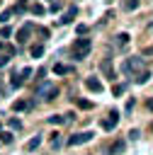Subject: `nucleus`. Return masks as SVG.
I'll return each instance as SVG.
<instances>
[{
	"instance_id": "1",
	"label": "nucleus",
	"mask_w": 153,
	"mask_h": 155,
	"mask_svg": "<svg viewBox=\"0 0 153 155\" xmlns=\"http://www.w3.org/2000/svg\"><path fill=\"white\" fill-rule=\"evenodd\" d=\"M90 48H92L90 39H75V44L70 46V58H75V61H83V58L90 53Z\"/></svg>"
},
{
	"instance_id": "2",
	"label": "nucleus",
	"mask_w": 153,
	"mask_h": 155,
	"mask_svg": "<svg viewBox=\"0 0 153 155\" xmlns=\"http://www.w3.org/2000/svg\"><path fill=\"white\" fill-rule=\"evenodd\" d=\"M143 65V61L138 58V56H131V58H126L124 61V65H121V70H124V75H131L136 68H141Z\"/></svg>"
},
{
	"instance_id": "3",
	"label": "nucleus",
	"mask_w": 153,
	"mask_h": 155,
	"mask_svg": "<svg viewBox=\"0 0 153 155\" xmlns=\"http://www.w3.org/2000/svg\"><path fill=\"white\" fill-rule=\"evenodd\" d=\"M56 94H58V87L56 85H49V87H39L36 90V97H41V99H46V102H51V99H56Z\"/></svg>"
},
{
	"instance_id": "4",
	"label": "nucleus",
	"mask_w": 153,
	"mask_h": 155,
	"mask_svg": "<svg viewBox=\"0 0 153 155\" xmlns=\"http://www.w3.org/2000/svg\"><path fill=\"white\" fill-rule=\"evenodd\" d=\"M92 136H95L92 131H80V133H73V136L68 138V145H83V143H87Z\"/></svg>"
},
{
	"instance_id": "5",
	"label": "nucleus",
	"mask_w": 153,
	"mask_h": 155,
	"mask_svg": "<svg viewBox=\"0 0 153 155\" xmlns=\"http://www.w3.org/2000/svg\"><path fill=\"white\" fill-rule=\"evenodd\" d=\"M117 124H119V114H117V111H109V116L102 119V128H104V131H114Z\"/></svg>"
},
{
	"instance_id": "6",
	"label": "nucleus",
	"mask_w": 153,
	"mask_h": 155,
	"mask_svg": "<svg viewBox=\"0 0 153 155\" xmlns=\"http://www.w3.org/2000/svg\"><path fill=\"white\" fill-rule=\"evenodd\" d=\"M85 87H87L90 92H102V90H104V85H102L97 78H85Z\"/></svg>"
},
{
	"instance_id": "7",
	"label": "nucleus",
	"mask_w": 153,
	"mask_h": 155,
	"mask_svg": "<svg viewBox=\"0 0 153 155\" xmlns=\"http://www.w3.org/2000/svg\"><path fill=\"white\" fill-rule=\"evenodd\" d=\"M73 119V114H68V116H61V114H53V116H49V124H53V126H61V124H68Z\"/></svg>"
},
{
	"instance_id": "8",
	"label": "nucleus",
	"mask_w": 153,
	"mask_h": 155,
	"mask_svg": "<svg viewBox=\"0 0 153 155\" xmlns=\"http://www.w3.org/2000/svg\"><path fill=\"white\" fill-rule=\"evenodd\" d=\"M124 148H126L124 140H114V143L107 148V153H109V155H119V153H124Z\"/></svg>"
},
{
	"instance_id": "9",
	"label": "nucleus",
	"mask_w": 153,
	"mask_h": 155,
	"mask_svg": "<svg viewBox=\"0 0 153 155\" xmlns=\"http://www.w3.org/2000/svg\"><path fill=\"white\" fill-rule=\"evenodd\" d=\"M75 15H78V10H75V7H68V12H66V15H63V17L58 19V24H70Z\"/></svg>"
},
{
	"instance_id": "10",
	"label": "nucleus",
	"mask_w": 153,
	"mask_h": 155,
	"mask_svg": "<svg viewBox=\"0 0 153 155\" xmlns=\"http://www.w3.org/2000/svg\"><path fill=\"white\" fill-rule=\"evenodd\" d=\"M29 31H32V24H24V27L17 31V41H19V44H24V41L29 39Z\"/></svg>"
},
{
	"instance_id": "11",
	"label": "nucleus",
	"mask_w": 153,
	"mask_h": 155,
	"mask_svg": "<svg viewBox=\"0 0 153 155\" xmlns=\"http://www.w3.org/2000/svg\"><path fill=\"white\" fill-rule=\"evenodd\" d=\"M136 85H143V82H148L151 80V70H141V73H136Z\"/></svg>"
},
{
	"instance_id": "12",
	"label": "nucleus",
	"mask_w": 153,
	"mask_h": 155,
	"mask_svg": "<svg viewBox=\"0 0 153 155\" xmlns=\"http://www.w3.org/2000/svg\"><path fill=\"white\" fill-rule=\"evenodd\" d=\"M102 70H104V75H107L109 80L114 78V70H112V61H109V58H104V61H102Z\"/></svg>"
},
{
	"instance_id": "13",
	"label": "nucleus",
	"mask_w": 153,
	"mask_h": 155,
	"mask_svg": "<svg viewBox=\"0 0 153 155\" xmlns=\"http://www.w3.org/2000/svg\"><path fill=\"white\" fill-rule=\"evenodd\" d=\"M12 109H15V111H22V109H32V102H27V99H17V102L12 104Z\"/></svg>"
},
{
	"instance_id": "14",
	"label": "nucleus",
	"mask_w": 153,
	"mask_h": 155,
	"mask_svg": "<svg viewBox=\"0 0 153 155\" xmlns=\"http://www.w3.org/2000/svg\"><path fill=\"white\" fill-rule=\"evenodd\" d=\"M39 145H41V136H34V138H32V140L27 143V150H29V153H34V150H36Z\"/></svg>"
},
{
	"instance_id": "15",
	"label": "nucleus",
	"mask_w": 153,
	"mask_h": 155,
	"mask_svg": "<svg viewBox=\"0 0 153 155\" xmlns=\"http://www.w3.org/2000/svg\"><path fill=\"white\" fill-rule=\"evenodd\" d=\"M12 140H15V136H12L10 131H2V133H0V143H7V145H10Z\"/></svg>"
},
{
	"instance_id": "16",
	"label": "nucleus",
	"mask_w": 153,
	"mask_h": 155,
	"mask_svg": "<svg viewBox=\"0 0 153 155\" xmlns=\"http://www.w3.org/2000/svg\"><path fill=\"white\" fill-rule=\"evenodd\" d=\"M124 92H126V85H114V87H112V94H114V97H121Z\"/></svg>"
},
{
	"instance_id": "17",
	"label": "nucleus",
	"mask_w": 153,
	"mask_h": 155,
	"mask_svg": "<svg viewBox=\"0 0 153 155\" xmlns=\"http://www.w3.org/2000/svg\"><path fill=\"white\" fill-rule=\"evenodd\" d=\"M41 53H44V46H41V44H34V46H32V56H34V58H39Z\"/></svg>"
},
{
	"instance_id": "18",
	"label": "nucleus",
	"mask_w": 153,
	"mask_h": 155,
	"mask_svg": "<svg viewBox=\"0 0 153 155\" xmlns=\"http://www.w3.org/2000/svg\"><path fill=\"white\" fill-rule=\"evenodd\" d=\"M53 73H56V75H66V73H68V68H66L63 63H56V65H53Z\"/></svg>"
},
{
	"instance_id": "19",
	"label": "nucleus",
	"mask_w": 153,
	"mask_h": 155,
	"mask_svg": "<svg viewBox=\"0 0 153 155\" xmlns=\"http://www.w3.org/2000/svg\"><path fill=\"white\" fill-rule=\"evenodd\" d=\"M29 10H32V15H44V5H39V2H34Z\"/></svg>"
},
{
	"instance_id": "20",
	"label": "nucleus",
	"mask_w": 153,
	"mask_h": 155,
	"mask_svg": "<svg viewBox=\"0 0 153 155\" xmlns=\"http://www.w3.org/2000/svg\"><path fill=\"white\" fill-rule=\"evenodd\" d=\"M22 82H24L22 75H12V87H22Z\"/></svg>"
},
{
	"instance_id": "21",
	"label": "nucleus",
	"mask_w": 153,
	"mask_h": 155,
	"mask_svg": "<svg viewBox=\"0 0 153 155\" xmlns=\"http://www.w3.org/2000/svg\"><path fill=\"white\" fill-rule=\"evenodd\" d=\"M129 39H131V36H129L126 31H124V34H117V41H119V44H129Z\"/></svg>"
},
{
	"instance_id": "22",
	"label": "nucleus",
	"mask_w": 153,
	"mask_h": 155,
	"mask_svg": "<svg viewBox=\"0 0 153 155\" xmlns=\"http://www.w3.org/2000/svg\"><path fill=\"white\" fill-rule=\"evenodd\" d=\"M78 107H80V109H92V102H87V99H80V102H78Z\"/></svg>"
},
{
	"instance_id": "23",
	"label": "nucleus",
	"mask_w": 153,
	"mask_h": 155,
	"mask_svg": "<svg viewBox=\"0 0 153 155\" xmlns=\"http://www.w3.org/2000/svg\"><path fill=\"white\" fill-rule=\"evenodd\" d=\"M10 34H12V27H2V29H0V36H5V39H7Z\"/></svg>"
},
{
	"instance_id": "24",
	"label": "nucleus",
	"mask_w": 153,
	"mask_h": 155,
	"mask_svg": "<svg viewBox=\"0 0 153 155\" xmlns=\"http://www.w3.org/2000/svg\"><path fill=\"white\" fill-rule=\"evenodd\" d=\"M124 7H126V10H136V7H138V0H129Z\"/></svg>"
},
{
	"instance_id": "25",
	"label": "nucleus",
	"mask_w": 153,
	"mask_h": 155,
	"mask_svg": "<svg viewBox=\"0 0 153 155\" xmlns=\"http://www.w3.org/2000/svg\"><path fill=\"white\" fill-rule=\"evenodd\" d=\"M32 73H34V70H32V68H24V70H22V73H19V75H22V78H27V80H29V78H32Z\"/></svg>"
},
{
	"instance_id": "26",
	"label": "nucleus",
	"mask_w": 153,
	"mask_h": 155,
	"mask_svg": "<svg viewBox=\"0 0 153 155\" xmlns=\"http://www.w3.org/2000/svg\"><path fill=\"white\" fill-rule=\"evenodd\" d=\"M51 145H53V148H58V145H61V138H58V133H53V138H51Z\"/></svg>"
},
{
	"instance_id": "27",
	"label": "nucleus",
	"mask_w": 153,
	"mask_h": 155,
	"mask_svg": "<svg viewBox=\"0 0 153 155\" xmlns=\"http://www.w3.org/2000/svg\"><path fill=\"white\" fill-rule=\"evenodd\" d=\"M10 126H12V128H19L22 121H19V119H10Z\"/></svg>"
},
{
	"instance_id": "28",
	"label": "nucleus",
	"mask_w": 153,
	"mask_h": 155,
	"mask_svg": "<svg viewBox=\"0 0 153 155\" xmlns=\"http://www.w3.org/2000/svg\"><path fill=\"white\" fill-rule=\"evenodd\" d=\"M10 15H12L10 10H7V12H2V15H0V22H7V19H10Z\"/></svg>"
},
{
	"instance_id": "29",
	"label": "nucleus",
	"mask_w": 153,
	"mask_h": 155,
	"mask_svg": "<svg viewBox=\"0 0 153 155\" xmlns=\"http://www.w3.org/2000/svg\"><path fill=\"white\" fill-rule=\"evenodd\" d=\"M75 31H78V34H85V31H87V27H85V24H78V29H75Z\"/></svg>"
},
{
	"instance_id": "30",
	"label": "nucleus",
	"mask_w": 153,
	"mask_h": 155,
	"mask_svg": "<svg viewBox=\"0 0 153 155\" xmlns=\"http://www.w3.org/2000/svg\"><path fill=\"white\" fill-rule=\"evenodd\" d=\"M146 109H151V111H153V97H148V99H146Z\"/></svg>"
},
{
	"instance_id": "31",
	"label": "nucleus",
	"mask_w": 153,
	"mask_h": 155,
	"mask_svg": "<svg viewBox=\"0 0 153 155\" xmlns=\"http://www.w3.org/2000/svg\"><path fill=\"white\" fill-rule=\"evenodd\" d=\"M0 94H2V82H0Z\"/></svg>"
}]
</instances>
